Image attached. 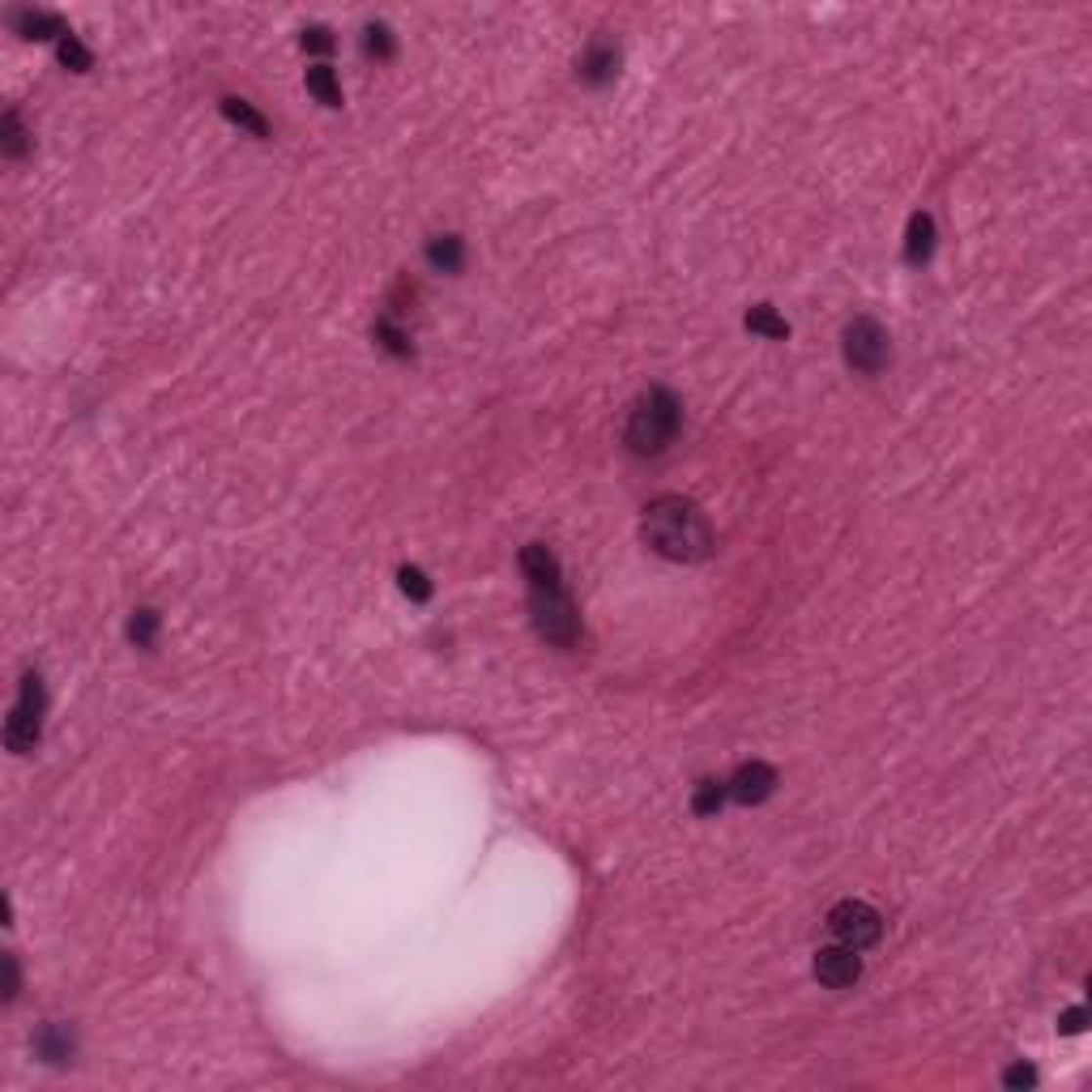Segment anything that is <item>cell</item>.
<instances>
[{
	"mask_svg": "<svg viewBox=\"0 0 1092 1092\" xmlns=\"http://www.w3.org/2000/svg\"><path fill=\"white\" fill-rule=\"evenodd\" d=\"M640 538L649 543V550H657L662 559H675V563L709 559L713 546H718L709 516L687 496H657L640 516Z\"/></svg>",
	"mask_w": 1092,
	"mask_h": 1092,
	"instance_id": "cell-1",
	"label": "cell"
},
{
	"mask_svg": "<svg viewBox=\"0 0 1092 1092\" xmlns=\"http://www.w3.org/2000/svg\"><path fill=\"white\" fill-rule=\"evenodd\" d=\"M521 572H525V585H530V615L538 636L555 644V649H572L581 640V619L568 590H563L559 559L543 543H530L521 550Z\"/></svg>",
	"mask_w": 1092,
	"mask_h": 1092,
	"instance_id": "cell-2",
	"label": "cell"
},
{
	"mask_svg": "<svg viewBox=\"0 0 1092 1092\" xmlns=\"http://www.w3.org/2000/svg\"><path fill=\"white\" fill-rule=\"evenodd\" d=\"M678 427H683V406H678V397L671 389H662V384H653V389H644L636 402H632L624 444L636 457H653V453L671 449Z\"/></svg>",
	"mask_w": 1092,
	"mask_h": 1092,
	"instance_id": "cell-3",
	"label": "cell"
},
{
	"mask_svg": "<svg viewBox=\"0 0 1092 1092\" xmlns=\"http://www.w3.org/2000/svg\"><path fill=\"white\" fill-rule=\"evenodd\" d=\"M39 730H43V678H39V671H26L14 709H9V721H5V747L14 756H26L39 743Z\"/></svg>",
	"mask_w": 1092,
	"mask_h": 1092,
	"instance_id": "cell-4",
	"label": "cell"
},
{
	"mask_svg": "<svg viewBox=\"0 0 1092 1092\" xmlns=\"http://www.w3.org/2000/svg\"><path fill=\"white\" fill-rule=\"evenodd\" d=\"M841 350H845V363L862 375H879L888 368V328L875 321V316H853L841 333Z\"/></svg>",
	"mask_w": 1092,
	"mask_h": 1092,
	"instance_id": "cell-5",
	"label": "cell"
},
{
	"mask_svg": "<svg viewBox=\"0 0 1092 1092\" xmlns=\"http://www.w3.org/2000/svg\"><path fill=\"white\" fill-rule=\"evenodd\" d=\"M828 931L837 935L841 947L866 952V947H875L879 939H884V922H879V913L866 905V900H841V905H832V913H828Z\"/></svg>",
	"mask_w": 1092,
	"mask_h": 1092,
	"instance_id": "cell-6",
	"label": "cell"
},
{
	"mask_svg": "<svg viewBox=\"0 0 1092 1092\" xmlns=\"http://www.w3.org/2000/svg\"><path fill=\"white\" fill-rule=\"evenodd\" d=\"M772 790H777V768L764 764V760H747V764H738L734 777L725 781V794H730L734 803H743V807L764 803Z\"/></svg>",
	"mask_w": 1092,
	"mask_h": 1092,
	"instance_id": "cell-7",
	"label": "cell"
},
{
	"mask_svg": "<svg viewBox=\"0 0 1092 1092\" xmlns=\"http://www.w3.org/2000/svg\"><path fill=\"white\" fill-rule=\"evenodd\" d=\"M815 982L819 985H828V990H845V985H853L862 978V960H858V952H853V947H819L815 952Z\"/></svg>",
	"mask_w": 1092,
	"mask_h": 1092,
	"instance_id": "cell-8",
	"label": "cell"
},
{
	"mask_svg": "<svg viewBox=\"0 0 1092 1092\" xmlns=\"http://www.w3.org/2000/svg\"><path fill=\"white\" fill-rule=\"evenodd\" d=\"M619 73V47L610 39H593L581 56V81L585 86H606Z\"/></svg>",
	"mask_w": 1092,
	"mask_h": 1092,
	"instance_id": "cell-9",
	"label": "cell"
},
{
	"mask_svg": "<svg viewBox=\"0 0 1092 1092\" xmlns=\"http://www.w3.org/2000/svg\"><path fill=\"white\" fill-rule=\"evenodd\" d=\"M935 252V218L931 214H913L909 231H905V261L909 265H926Z\"/></svg>",
	"mask_w": 1092,
	"mask_h": 1092,
	"instance_id": "cell-10",
	"label": "cell"
},
{
	"mask_svg": "<svg viewBox=\"0 0 1092 1092\" xmlns=\"http://www.w3.org/2000/svg\"><path fill=\"white\" fill-rule=\"evenodd\" d=\"M427 265L436 269V274H461L465 243L457 240V235H436V240L427 243Z\"/></svg>",
	"mask_w": 1092,
	"mask_h": 1092,
	"instance_id": "cell-11",
	"label": "cell"
},
{
	"mask_svg": "<svg viewBox=\"0 0 1092 1092\" xmlns=\"http://www.w3.org/2000/svg\"><path fill=\"white\" fill-rule=\"evenodd\" d=\"M9 22H14V30L22 34V39H52V34H65L61 18H56V14H39V9H18Z\"/></svg>",
	"mask_w": 1092,
	"mask_h": 1092,
	"instance_id": "cell-12",
	"label": "cell"
},
{
	"mask_svg": "<svg viewBox=\"0 0 1092 1092\" xmlns=\"http://www.w3.org/2000/svg\"><path fill=\"white\" fill-rule=\"evenodd\" d=\"M34 1054L47 1063H65L68 1054H73V1032H68L65 1025H43L39 1037H34Z\"/></svg>",
	"mask_w": 1092,
	"mask_h": 1092,
	"instance_id": "cell-13",
	"label": "cell"
},
{
	"mask_svg": "<svg viewBox=\"0 0 1092 1092\" xmlns=\"http://www.w3.org/2000/svg\"><path fill=\"white\" fill-rule=\"evenodd\" d=\"M743 325L751 328V333L768 337V342H785V337H790V321L772 312L768 303H756V308H751V312L743 316Z\"/></svg>",
	"mask_w": 1092,
	"mask_h": 1092,
	"instance_id": "cell-14",
	"label": "cell"
},
{
	"mask_svg": "<svg viewBox=\"0 0 1092 1092\" xmlns=\"http://www.w3.org/2000/svg\"><path fill=\"white\" fill-rule=\"evenodd\" d=\"M303 86H308V94L316 103H325V108H342V86H337V73L328 65H312L308 77H303Z\"/></svg>",
	"mask_w": 1092,
	"mask_h": 1092,
	"instance_id": "cell-15",
	"label": "cell"
},
{
	"mask_svg": "<svg viewBox=\"0 0 1092 1092\" xmlns=\"http://www.w3.org/2000/svg\"><path fill=\"white\" fill-rule=\"evenodd\" d=\"M222 115H227L231 124H240L243 133H252V137H269V120L252 108V103H243V99H222Z\"/></svg>",
	"mask_w": 1092,
	"mask_h": 1092,
	"instance_id": "cell-16",
	"label": "cell"
},
{
	"mask_svg": "<svg viewBox=\"0 0 1092 1092\" xmlns=\"http://www.w3.org/2000/svg\"><path fill=\"white\" fill-rule=\"evenodd\" d=\"M0 150H5V158H22L30 150L26 128H22L18 111H5V120H0Z\"/></svg>",
	"mask_w": 1092,
	"mask_h": 1092,
	"instance_id": "cell-17",
	"label": "cell"
},
{
	"mask_svg": "<svg viewBox=\"0 0 1092 1092\" xmlns=\"http://www.w3.org/2000/svg\"><path fill=\"white\" fill-rule=\"evenodd\" d=\"M721 803H725V781H713V777H704L696 785V794H691V811L696 815H718Z\"/></svg>",
	"mask_w": 1092,
	"mask_h": 1092,
	"instance_id": "cell-18",
	"label": "cell"
},
{
	"mask_svg": "<svg viewBox=\"0 0 1092 1092\" xmlns=\"http://www.w3.org/2000/svg\"><path fill=\"white\" fill-rule=\"evenodd\" d=\"M56 56H61V65L65 68H73V73H86V68L94 65V56L86 52V43L77 39V34H61V43H56Z\"/></svg>",
	"mask_w": 1092,
	"mask_h": 1092,
	"instance_id": "cell-19",
	"label": "cell"
},
{
	"mask_svg": "<svg viewBox=\"0 0 1092 1092\" xmlns=\"http://www.w3.org/2000/svg\"><path fill=\"white\" fill-rule=\"evenodd\" d=\"M371 337L375 342H380L384 350H389V355H397V359H410V342H406V333L402 328H397L389 316H380V321L371 325Z\"/></svg>",
	"mask_w": 1092,
	"mask_h": 1092,
	"instance_id": "cell-20",
	"label": "cell"
},
{
	"mask_svg": "<svg viewBox=\"0 0 1092 1092\" xmlns=\"http://www.w3.org/2000/svg\"><path fill=\"white\" fill-rule=\"evenodd\" d=\"M158 636V615L154 610H133V619H128V640L137 644V649H150Z\"/></svg>",
	"mask_w": 1092,
	"mask_h": 1092,
	"instance_id": "cell-21",
	"label": "cell"
},
{
	"mask_svg": "<svg viewBox=\"0 0 1092 1092\" xmlns=\"http://www.w3.org/2000/svg\"><path fill=\"white\" fill-rule=\"evenodd\" d=\"M363 52L375 56V61H389L393 56V30L384 26V22H371V26L363 30Z\"/></svg>",
	"mask_w": 1092,
	"mask_h": 1092,
	"instance_id": "cell-22",
	"label": "cell"
},
{
	"mask_svg": "<svg viewBox=\"0 0 1092 1092\" xmlns=\"http://www.w3.org/2000/svg\"><path fill=\"white\" fill-rule=\"evenodd\" d=\"M397 581H402V593L415 597V602H427V597H431V585H427V577H422L418 568H402V572H397Z\"/></svg>",
	"mask_w": 1092,
	"mask_h": 1092,
	"instance_id": "cell-23",
	"label": "cell"
},
{
	"mask_svg": "<svg viewBox=\"0 0 1092 1092\" xmlns=\"http://www.w3.org/2000/svg\"><path fill=\"white\" fill-rule=\"evenodd\" d=\"M1003 1084L1007 1088H1032V1084H1037V1071L1025 1067V1063H1016V1067H1007V1071H1003Z\"/></svg>",
	"mask_w": 1092,
	"mask_h": 1092,
	"instance_id": "cell-24",
	"label": "cell"
},
{
	"mask_svg": "<svg viewBox=\"0 0 1092 1092\" xmlns=\"http://www.w3.org/2000/svg\"><path fill=\"white\" fill-rule=\"evenodd\" d=\"M303 47H308V52H333V34H328L325 26H308L303 30Z\"/></svg>",
	"mask_w": 1092,
	"mask_h": 1092,
	"instance_id": "cell-25",
	"label": "cell"
},
{
	"mask_svg": "<svg viewBox=\"0 0 1092 1092\" xmlns=\"http://www.w3.org/2000/svg\"><path fill=\"white\" fill-rule=\"evenodd\" d=\"M1084 1020H1088L1084 1007H1067V1012L1059 1016V1028L1063 1032H1084Z\"/></svg>",
	"mask_w": 1092,
	"mask_h": 1092,
	"instance_id": "cell-26",
	"label": "cell"
},
{
	"mask_svg": "<svg viewBox=\"0 0 1092 1092\" xmlns=\"http://www.w3.org/2000/svg\"><path fill=\"white\" fill-rule=\"evenodd\" d=\"M18 999V960L5 956V1003Z\"/></svg>",
	"mask_w": 1092,
	"mask_h": 1092,
	"instance_id": "cell-27",
	"label": "cell"
}]
</instances>
